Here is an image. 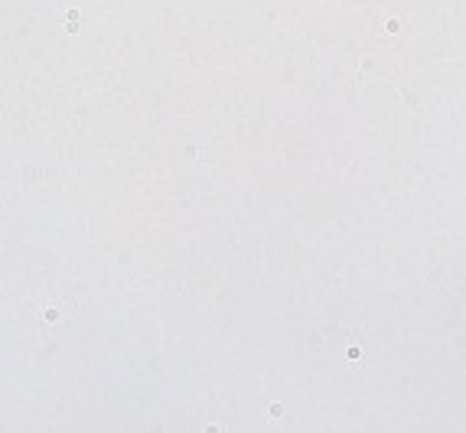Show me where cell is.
<instances>
[{
    "instance_id": "cell-1",
    "label": "cell",
    "mask_w": 466,
    "mask_h": 433,
    "mask_svg": "<svg viewBox=\"0 0 466 433\" xmlns=\"http://www.w3.org/2000/svg\"><path fill=\"white\" fill-rule=\"evenodd\" d=\"M65 33H78V10H69L65 13Z\"/></svg>"
},
{
    "instance_id": "cell-2",
    "label": "cell",
    "mask_w": 466,
    "mask_h": 433,
    "mask_svg": "<svg viewBox=\"0 0 466 433\" xmlns=\"http://www.w3.org/2000/svg\"><path fill=\"white\" fill-rule=\"evenodd\" d=\"M43 319H46V323H55V319H59V310H55V306H46V310H43Z\"/></svg>"
}]
</instances>
